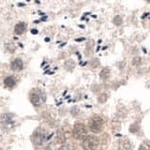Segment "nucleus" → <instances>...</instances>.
Instances as JSON below:
<instances>
[{
	"instance_id": "obj_1",
	"label": "nucleus",
	"mask_w": 150,
	"mask_h": 150,
	"mask_svg": "<svg viewBox=\"0 0 150 150\" xmlns=\"http://www.w3.org/2000/svg\"><path fill=\"white\" fill-rule=\"evenodd\" d=\"M88 128L91 132L98 134L100 133L103 128H104V120L100 115H94L92 116L88 122Z\"/></svg>"
},
{
	"instance_id": "obj_2",
	"label": "nucleus",
	"mask_w": 150,
	"mask_h": 150,
	"mask_svg": "<svg viewBox=\"0 0 150 150\" xmlns=\"http://www.w3.org/2000/svg\"><path fill=\"white\" fill-rule=\"evenodd\" d=\"M29 98L31 103L34 106H40L42 105L46 100V95L43 91H41L39 88L32 89L29 94Z\"/></svg>"
},
{
	"instance_id": "obj_3",
	"label": "nucleus",
	"mask_w": 150,
	"mask_h": 150,
	"mask_svg": "<svg viewBox=\"0 0 150 150\" xmlns=\"http://www.w3.org/2000/svg\"><path fill=\"white\" fill-rule=\"evenodd\" d=\"M100 144V141L96 135H86L82 140V147L83 150H96Z\"/></svg>"
},
{
	"instance_id": "obj_4",
	"label": "nucleus",
	"mask_w": 150,
	"mask_h": 150,
	"mask_svg": "<svg viewBox=\"0 0 150 150\" xmlns=\"http://www.w3.org/2000/svg\"><path fill=\"white\" fill-rule=\"evenodd\" d=\"M72 134L76 140H83L87 135V129L86 125L83 123H76L73 127Z\"/></svg>"
},
{
	"instance_id": "obj_5",
	"label": "nucleus",
	"mask_w": 150,
	"mask_h": 150,
	"mask_svg": "<svg viewBox=\"0 0 150 150\" xmlns=\"http://www.w3.org/2000/svg\"><path fill=\"white\" fill-rule=\"evenodd\" d=\"M46 140V133L44 132L43 130L41 129H38L36 130L34 134L32 136V141L33 143L37 145H42L43 143L45 142Z\"/></svg>"
},
{
	"instance_id": "obj_6",
	"label": "nucleus",
	"mask_w": 150,
	"mask_h": 150,
	"mask_svg": "<svg viewBox=\"0 0 150 150\" xmlns=\"http://www.w3.org/2000/svg\"><path fill=\"white\" fill-rule=\"evenodd\" d=\"M119 150H133V146L129 139L122 138L119 141Z\"/></svg>"
},
{
	"instance_id": "obj_7",
	"label": "nucleus",
	"mask_w": 150,
	"mask_h": 150,
	"mask_svg": "<svg viewBox=\"0 0 150 150\" xmlns=\"http://www.w3.org/2000/svg\"><path fill=\"white\" fill-rule=\"evenodd\" d=\"M23 68V63L21 58H16L14 59L11 63V69L13 71H20Z\"/></svg>"
},
{
	"instance_id": "obj_8",
	"label": "nucleus",
	"mask_w": 150,
	"mask_h": 150,
	"mask_svg": "<svg viewBox=\"0 0 150 150\" xmlns=\"http://www.w3.org/2000/svg\"><path fill=\"white\" fill-rule=\"evenodd\" d=\"M26 30V25L25 23H19L15 25V28H14V31H15L16 34L21 35L23 32Z\"/></svg>"
},
{
	"instance_id": "obj_9",
	"label": "nucleus",
	"mask_w": 150,
	"mask_h": 150,
	"mask_svg": "<svg viewBox=\"0 0 150 150\" xmlns=\"http://www.w3.org/2000/svg\"><path fill=\"white\" fill-rule=\"evenodd\" d=\"M111 76V71L109 68H104L101 69V71L100 72V77L101 80H103V81H105V80H108L110 78Z\"/></svg>"
},
{
	"instance_id": "obj_10",
	"label": "nucleus",
	"mask_w": 150,
	"mask_h": 150,
	"mask_svg": "<svg viewBox=\"0 0 150 150\" xmlns=\"http://www.w3.org/2000/svg\"><path fill=\"white\" fill-rule=\"evenodd\" d=\"M4 83L7 87L11 88L15 86V80H14L13 76H8L4 80Z\"/></svg>"
},
{
	"instance_id": "obj_11",
	"label": "nucleus",
	"mask_w": 150,
	"mask_h": 150,
	"mask_svg": "<svg viewBox=\"0 0 150 150\" xmlns=\"http://www.w3.org/2000/svg\"><path fill=\"white\" fill-rule=\"evenodd\" d=\"M140 129H141V126L139 122H134V123L131 124V126L129 127V131L131 133H134V134H136L138 131H140Z\"/></svg>"
},
{
	"instance_id": "obj_12",
	"label": "nucleus",
	"mask_w": 150,
	"mask_h": 150,
	"mask_svg": "<svg viewBox=\"0 0 150 150\" xmlns=\"http://www.w3.org/2000/svg\"><path fill=\"white\" fill-rule=\"evenodd\" d=\"M138 150H150V141L149 140L144 141V142L140 144Z\"/></svg>"
},
{
	"instance_id": "obj_13",
	"label": "nucleus",
	"mask_w": 150,
	"mask_h": 150,
	"mask_svg": "<svg viewBox=\"0 0 150 150\" xmlns=\"http://www.w3.org/2000/svg\"><path fill=\"white\" fill-rule=\"evenodd\" d=\"M11 118H12V116H11V114H5V115H2V119H1V121L3 122V123H6V124H8V123H11V122H12Z\"/></svg>"
},
{
	"instance_id": "obj_14",
	"label": "nucleus",
	"mask_w": 150,
	"mask_h": 150,
	"mask_svg": "<svg viewBox=\"0 0 150 150\" xmlns=\"http://www.w3.org/2000/svg\"><path fill=\"white\" fill-rule=\"evenodd\" d=\"M112 23H114L115 25H121L122 23H123V19H122L120 15H116L114 18V20H112Z\"/></svg>"
},
{
	"instance_id": "obj_15",
	"label": "nucleus",
	"mask_w": 150,
	"mask_h": 150,
	"mask_svg": "<svg viewBox=\"0 0 150 150\" xmlns=\"http://www.w3.org/2000/svg\"><path fill=\"white\" fill-rule=\"evenodd\" d=\"M107 98H108V94H106V93H102V94H100V96H98V101L100 102V103H104V102H106Z\"/></svg>"
},
{
	"instance_id": "obj_16",
	"label": "nucleus",
	"mask_w": 150,
	"mask_h": 150,
	"mask_svg": "<svg viewBox=\"0 0 150 150\" xmlns=\"http://www.w3.org/2000/svg\"><path fill=\"white\" fill-rule=\"evenodd\" d=\"M58 150H76V149H75L73 145L69 144H66L61 145V146L58 148Z\"/></svg>"
},
{
	"instance_id": "obj_17",
	"label": "nucleus",
	"mask_w": 150,
	"mask_h": 150,
	"mask_svg": "<svg viewBox=\"0 0 150 150\" xmlns=\"http://www.w3.org/2000/svg\"><path fill=\"white\" fill-rule=\"evenodd\" d=\"M141 64H142V58H141L140 56H135V57H133L132 65L134 67H138V66H140Z\"/></svg>"
},
{
	"instance_id": "obj_18",
	"label": "nucleus",
	"mask_w": 150,
	"mask_h": 150,
	"mask_svg": "<svg viewBox=\"0 0 150 150\" xmlns=\"http://www.w3.org/2000/svg\"><path fill=\"white\" fill-rule=\"evenodd\" d=\"M90 66H91V68H93V69L98 68V66H100V60L97 59V58L92 59V60H91V62H90Z\"/></svg>"
},
{
	"instance_id": "obj_19",
	"label": "nucleus",
	"mask_w": 150,
	"mask_h": 150,
	"mask_svg": "<svg viewBox=\"0 0 150 150\" xmlns=\"http://www.w3.org/2000/svg\"><path fill=\"white\" fill-rule=\"evenodd\" d=\"M146 1H147L148 3H150V0H146Z\"/></svg>"
}]
</instances>
